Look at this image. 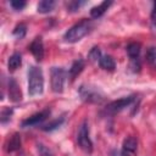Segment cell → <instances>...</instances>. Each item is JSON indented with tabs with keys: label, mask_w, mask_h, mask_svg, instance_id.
<instances>
[{
	"label": "cell",
	"mask_w": 156,
	"mask_h": 156,
	"mask_svg": "<svg viewBox=\"0 0 156 156\" xmlns=\"http://www.w3.org/2000/svg\"><path fill=\"white\" fill-rule=\"evenodd\" d=\"M10 5L13 10L16 11H21L24 6H26V1H20V0H13V1H10Z\"/></svg>",
	"instance_id": "cell-25"
},
{
	"label": "cell",
	"mask_w": 156,
	"mask_h": 156,
	"mask_svg": "<svg viewBox=\"0 0 156 156\" xmlns=\"http://www.w3.org/2000/svg\"><path fill=\"white\" fill-rule=\"evenodd\" d=\"M63 121H65V117H60V118H56V119H54V121L49 122L48 124H45V126L43 127V130H45V132H50V130H54V129L58 128V127H60V126L63 123Z\"/></svg>",
	"instance_id": "cell-18"
},
{
	"label": "cell",
	"mask_w": 156,
	"mask_h": 156,
	"mask_svg": "<svg viewBox=\"0 0 156 156\" xmlns=\"http://www.w3.org/2000/svg\"><path fill=\"white\" fill-rule=\"evenodd\" d=\"M37 149L39 152V156H55L50 149H48L44 144H37Z\"/></svg>",
	"instance_id": "cell-23"
},
{
	"label": "cell",
	"mask_w": 156,
	"mask_h": 156,
	"mask_svg": "<svg viewBox=\"0 0 156 156\" xmlns=\"http://www.w3.org/2000/svg\"><path fill=\"white\" fill-rule=\"evenodd\" d=\"M151 27L156 29V1L154 2V7L151 11Z\"/></svg>",
	"instance_id": "cell-26"
},
{
	"label": "cell",
	"mask_w": 156,
	"mask_h": 156,
	"mask_svg": "<svg viewBox=\"0 0 156 156\" xmlns=\"http://www.w3.org/2000/svg\"><path fill=\"white\" fill-rule=\"evenodd\" d=\"M111 156H123V154H122V151H119V150H112V152H111Z\"/></svg>",
	"instance_id": "cell-27"
},
{
	"label": "cell",
	"mask_w": 156,
	"mask_h": 156,
	"mask_svg": "<svg viewBox=\"0 0 156 156\" xmlns=\"http://www.w3.org/2000/svg\"><path fill=\"white\" fill-rule=\"evenodd\" d=\"M55 7V1L52 0H43L38 4L37 6V10L39 13H48L50 11H52Z\"/></svg>",
	"instance_id": "cell-17"
},
{
	"label": "cell",
	"mask_w": 156,
	"mask_h": 156,
	"mask_svg": "<svg viewBox=\"0 0 156 156\" xmlns=\"http://www.w3.org/2000/svg\"><path fill=\"white\" fill-rule=\"evenodd\" d=\"M21 65H22V56H21V54H18V52L12 54V55L10 56V58H9V62H7L9 69H10V71H15V69H17Z\"/></svg>",
	"instance_id": "cell-16"
},
{
	"label": "cell",
	"mask_w": 156,
	"mask_h": 156,
	"mask_svg": "<svg viewBox=\"0 0 156 156\" xmlns=\"http://www.w3.org/2000/svg\"><path fill=\"white\" fill-rule=\"evenodd\" d=\"M29 51L33 54L37 61H41L44 58V44L41 37H37L33 39V41L29 45Z\"/></svg>",
	"instance_id": "cell-9"
},
{
	"label": "cell",
	"mask_w": 156,
	"mask_h": 156,
	"mask_svg": "<svg viewBox=\"0 0 156 156\" xmlns=\"http://www.w3.org/2000/svg\"><path fill=\"white\" fill-rule=\"evenodd\" d=\"M136 150H138V140L132 135L127 136L123 140L122 150H121L123 156H134Z\"/></svg>",
	"instance_id": "cell-8"
},
{
	"label": "cell",
	"mask_w": 156,
	"mask_h": 156,
	"mask_svg": "<svg viewBox=\"0 0 156 156\" xmlns=\"http://www.w3.org/2000/svg\"><path fill=\"white\" fill-rule=\"evenodd\" d=\"M146 60L147 62L156 68V48H149L146 51Z\"/></svg>",
	"instance_id": "cell-20"
},
{
	"label": "cell",
	"mask_w": 156,
	"mask_h": 156,
	"mask_svg": "<svg viewBox=\"0 0 156 156\" xmlns=\"http://www.w3.org/2000/svg\"><path fill=\"white\" fill-rule=\"evenodd\" d=\"M91 29V22L89 20L83 18L74 26H72L63 35V39L66 43H77L82 38H84Z\"/></svg>",
	"instance_id": "cell-1"
},
{
	"label": "cell",
	"mask_w": 156,
	"mask_h": 156,
	"mask_svg": "<svg viewBox=\"0 0 156 156\" xmlns=\"http://www.w3.org/2000/svg\"><path fill=\"white\" fill-rule=\"evenodd\" d=\"M77 143L79 145V147L82 150H84L85 152H91L93 150V143H91V139L89 136V126H88V122L84 121L79 129H78V134H77Z\"/></svg>",
	"instance_id": "cell-5"
},
{
	"label": "cell",
	"mask_w": 156,
	"mask_h": 156,
	"mask_svg": "<svg viewBox=\"0 0 156 156\" xmlns=\"http://www.w3.org/2000/svg\"><path fill=\"white\" fill-rule=\"evenodd\" d=\"M50 82H51V89L54 93H62L67 73L62 67H52L50 71Z\"/></svg>",
	"instance_id": "cell-4"
},
{
	"label": "cell",
	"mask_w": 156,
	"mask_h": 156,
	"mask_svg": "<svg viewBox=\"0 0 156 156\" xmlns=\"http://www.w3.org/2000/svg\"><path fill=\"white\" fill-rule=\"evenodd\" d=\"M78 94L80 99L85 102L90 104H101L104 101V94L99 88L94 85H80L78 89Z\"/></svg>",
	"instance_id": "cell-3"
},
{
	"label": "cell",
	"mask_w": 156,
	"mask_h": 156,
	"mask_svg": "<svg viewBox=\"0 0 156 156\" xmlns=\"http://www.w3.org/2000/svg\"><path fill=\"white\" fill-rule=\"evenodd\" d=\"M140 51H141V46H140L139 43H130V44L127 46V54H128L130 61L139 60Z\"/></svg>",
	"instance_id": "cell-15"
},
{
	"label": "cell",
	"mask_w": 156,
	"mask_h": 156,
	"mask_svg": "<svg viewBox=\"0 0 156 156\" xmlns=\"http://www.w3.org/2000/svg\"><path fill=\"white\" fill-rule=\"evenodd\" d=\"M84 4H85L84 1H69V2H67V11L74 12V11H77Z\"/></svg>",
	"instance_id": "cell-24"
},
{
	"label": "cell",
	"mask_w": 156,
	"mask_h": 156,
	"mask_svg": "<svg viewBox=\"0 0 156 156\" xmlns=\"http://www.w3.org/2000/svg\"><path fill=\"white\" fill-rule=\"evenodd\" d=\"M49 115H50V110L46 108V110H44V111H40V112H38V113H34L33 116H30V117L23 119V121L21 122V126H22L23 128L38 126V124H40L41 122H44V121L49 117Z\"/></svg>",
	"instance_id": "cell-7"
},
{
	"label": "cell",
	"mask_w": 156,
	"mask_h": 156,
	"mask_svg": "<svg viewBox=\"0 0 156 156\" xmlns=\"http://www.w3.org/2000/svg\"><path fill=\"white\" fill-rule=\"evenodd\" d=\"M83 68H84V61H83L82 58L76 60V61L72 63V66H71V68H69V71H68V76H69V78H71V80H74L76 77L83 71Z\"/></svg>",
	"instance_id": "cell-13"
},
{
	"label": "cell",
	"mask_w": 156,
	"mask_h": 156,
	"mask_svg": "<svg viewBox=\"0 0 156 156\" xmlns=\"http://www.w3.org/2000/svg\"><path fill=\"white\" fill-rule=\"evenodd\" d=\"M99 66H100L102 69L110 71V72L115 71V68H116V63H115L113 58H112L111 56H108V55H102V56L100 57V60H99Z\"/></svg>",
	"instance_id": "cell-14"
},
{
	"label": "cell",
	"mask_w": 156,
	"mask_h": 156,
	"mask_svg": "<svg viewBox=\"0 0 156 156\" xmlns=\"http://www.w3.org/2000/svg\"><path fill=\"white\" fill-rule=\"evenodd\" d=\"M9 98L10 100H12L13 102H18L22 100V93L20 89V85L17 84V82L13 78H10L9 80Z\"/></svg>",
	"instance_id": "cell-10"
},
{
	"label": "cell",
	"mask_w": 156,
	"mask_h": 156,
	"mask_svg": "<svg viewBox=\"0 0 156 156\" xmlns=\"http://www.w3.org/2000/svg\"><path fill=\"white\" fill-rule=\"evenodd\" d=\"M111 5H112V1H102L100 5L94 6V7L90 10V16H91L93 18H99V17H101V16L107 11V9H108Z\"/></svg>",
	"instance_id": "cell-11"
},
{
	"label": "cell",
	"mask_w": 156,
	"mask_h": 156,
	"mask_svg": "<svg viewBox=\"0 0 156 156\" xmlns=\"http://www.w3.org/2000/svg\"><path fill=\"white\" fill-rule=\"evenodd\" d=\"M21 147V135L18 133H15L6 143L5 145V149L7 152H13V151H17L18 149Z\"/></svg>",
	"instance_id": "cell-12"
},
{
	"label": "cell",
	"mask_w": 156,
	"mask_h": 156,
	"mask_svg": "<svg viewBox=\"0 0 156 156\" xmlns=\"http://www.w3.org/2000/svg\"><path fill=\"white\" fill-rule=\"evenodd\" d=\"M13 113V110L10 108V107H4L1 110V113H0V119H1V123L5 124L6 122H9L11 119V116Z\"/></svg>",
	"instance_id": "cell-21"
},
{
	"label": "cell",
	"mask_w": 156,
	"mask_h": 156,
	"mask_svg": "<svg viewBox=\"0 0 156 156\" xmlns=\"http://www.w3.org/2000/svg\"><path fill=\"white\" fill-rule=\"evenodd\" d=\"M12 33H13V35H15L16 38H18V39L24 38V35H26V33H27V27H26V24H23V23L17 24V26L15 27V29H13Z\"/></svg>",
	"instance_id": "cell-19"
},
{
	"label": "cell",
	"mask_w": 156,
	"mask_h": 156,
	"mask_svg": "<svg viewBox=\"0 0 156 156\" xmlns=\"http://www.w3.org/2000/svg\"><path fill=\"white\" fill-rule=\"evenodd\" d=\"M43 90H44L43 71L37 66H32L28 71V93L30 96H37L43 94Z\"/></svg>",
	"instance_id": "cell-2"
},
{
	"label": "cell",
	"mask_w": 156,
	"mask_h": 156,
	"mask_svg": "<svg viewBox=\"0 0 156 156\" xmlns=\"http://www.w3.org/2000/svg\"><path fill=\"white\" fill-rule=\"evenodd\" d=\"M101 56H102V55H101V51H100V49H99L98 46H94V48L89 51V54H88L89 60H90V61H94V62H99V60H100Z\"/></svg>",
	"instance_id": "cell-22"
},
{
	"label": "cell",
	"mask_w": 156,
	"mask_h": 156,
	"mask_svg": "<svg viewBox=\"0 0 156 156\" xmlns=\"http://www.w3.org/2000/svg\"><path fill=\"white\" fill-rule=\"evenodd\" d=\"M135 96H126V98H122V99H118V100H115L112 102H110L106 107H105V112L107 115H115L117 112H121L122 110H124L126 107H128L133 101H134Z\"/></svg>",
	"instance_id": "cell-6"
}]
</instances>
